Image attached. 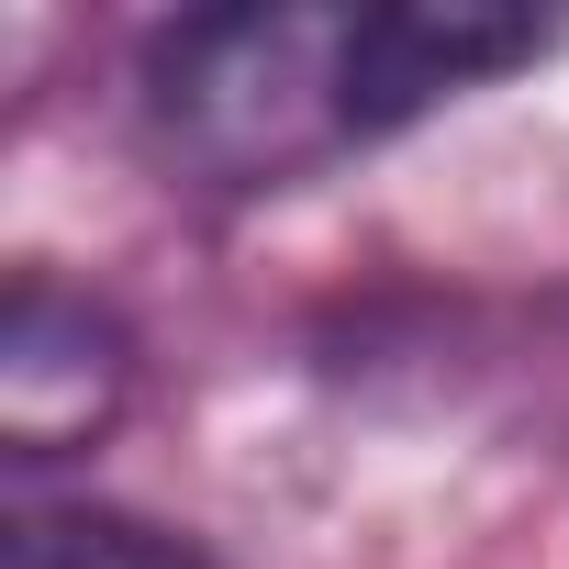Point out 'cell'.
Instances as JSON below:
<instances>
[{"mask_svg": "<svg viewBox=\"0 0 569 569\" xmlns=\"http://www.w3.org/2000/svg\"><path fill=\"white\" fill-rule=\"evenodd\" d=\"M146 134L168 168L212 190H279L347 146L358 123V12L325 0H223L157 34L146 57Z\"/></svg>", "mask_w": 569, "mask_h": 569, "instance_id": "6da1fadb", "label": "cell"}, {"mask_svg": "<svg viewBox=\"0 0 569 569\" xmlns=\"http://www.w3.org/2000/svg\"><path fill=\"white\" fill-rule=\"evenodd\" d=\"M123 402H134V336L90 291H57L23 268L0 302V447L23 469L79 458L123 425Z\"/></svg>", "mask_w": 569, "mask_h": 569, "instance_id": "7a4b0ae2", "label": "cell"}, {"mask_svg": "<svg viewBox=\"0 0 569 569\" xmlns=\"http://www.w3.org/2000/svg\"><path fill=\"white\" fill-rule=\"evenodd\" d=\"M525 57H547V23H525V12H491V0H380V12H358V123L402 134L413 112L491 90Z\"/></svg>", "mask_w": 569, "mask_h": 569, "instance_id": "3957f363", "label": "cell"}, {"mask_svg": "<svg viewBox=\"0 0 569 569\" xmlns=\"http://www.w3.org/2000/svg\"><path fill=\"white\" fill-rule=\"evenodd\" d=\"M0 569H212V558L101 502H23L12 536H0Z\"/></svg>", "mask_w": 569, "mask_h": 569, "instance_id": "277c9868", "label": "cell"}]
</instances>
